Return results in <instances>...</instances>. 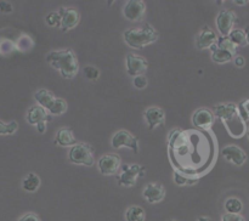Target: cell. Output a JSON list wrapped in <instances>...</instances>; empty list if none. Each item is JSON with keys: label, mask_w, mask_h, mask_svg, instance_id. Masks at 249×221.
<instances>
[{"label": "cell", "mask_w": 249, "mask_h": 221, "mask_svg": "<svg viewBox=\"0 0 249 221\" xmlns=\"http://www.w3.org/2000/svg\"><path fill=\"white\" fill-rule=\"evenodd\" d=\"M134 86L138 87V89H145L147 86V78L145 75H138V77L134 78Z\"/></svg>", "instance_id": "f1b7e54d"}, {"label": "cell", "mask_w": 249, "mask_h": 221, "mask_svg": "<svg viewBox=\"0 0 249 221\" xmlns=\"http://www.w3.org/2000/svg\"><path fill=\"white\" fill-rule=\"evenodd\" d=\"M0 11L2 14H11L14 11V7H12V4L9 1H0Z\"/></svg>", "instance_id": "4dcf8cb0"}, {"label": "cell", "mask_w": 249, "mask_h": 221, "mask_svg": "<svg viewBox=\"0 0 249 221\" xmlns=\"http://www.w3.org/2000/svg\"><path fill=\"white\" fill-rule=\"evenodd\" d=\"M174 179H175V182H177L178 185H187V184H195L194 181H190L187 177L185 176H181V175L179 174V172H175L174 174Z\"/></svg>", "instance_id": "1f68e13d"}, {"label": "cell", "mask_w": 249, "mask_h": 221, "mask_svg": "<svg viewBox=\"0 0 249 221\" xmlns=\"http://www.w3.org/2000/svg\"><path fill=\"white\" fill-rule=\"evenodd\" d=\"M197 221H212V220L209 218H207V216H199Z\"/></svg>", "instance_id": "8d00e7d4"}, {"label": "cell", "mask_w": 249, "mask_h": 221, "mask_svg": "<svg viewBox=\"0 0 249 221\" xmlns=\"http://www.w3.org/2000/svg\"><path fill=\"white\" fill-rule=\"evenodd\" d=\"M235 4L246 5V4H248V0H235Z\"/></svg>", "instance_id": "d590c367"}, {"label": "cell", "mask_w": 249, "mask_h": 221, "mask_svg": "<svg viewBox=\"0 0 249 221\" xmlns=\"http://www.w3.org/2000/svg\"><path fill=\"white\" fill-rule=\"evenodd\" d=\"M84 75L89 80H96L100 77V70L94 66H87L84 68Z\"/></svg>", "instance_id": "83f0119b"}, {"label": "cell", "mask_w": 249, "mask_h": 221, "mask_svg": "<svg viewBox=\"0 0 249 221\" xmlns=\"http://www.w3.org/2000/svg\"><path fill=\"white\" fill-rule=\"evenodd\" d=\"M211 50H212V58H213L214 62L216 63L229 62V61L232 60L233 55H235V53H232L231 51L218 48V46H216V43L212 46Z\"/></svg>", "instance_id": "ffe728a7"}, {"label": "cell", "mask_w": 249, "mask_h": 221, "mask_svg": "<svg viewBox=\"0 0 249 221\" xmlns=\"http://www.w3.org/2000/svg\"><path fill=\"white\" fill-rule=\"evenodd\" d=\"M145 168L138 164L123 165V172L118 176V184L121 186H134L136 184V179L139 176H143Z\"/></svg>", "instance_id": "5b68a950"}, {"label": "cell", "mask_w": 249, "mask_h": 221, "mask_svg": "<svg viewBox=\"0 0 249 221\" xmlns=\"http://www.w3.org/2000/svg\"><path fill=\"white\" fill-rule=\"evenodd\" d=\"M236 14L231 10H221L216 17V28L221 36H229L236 23Z\"/></svg>", "instance_id": "8992f818"}, {"label": "cell", "mask_w": 249, "mask_h": 221, "mask_svg": "<svg viewBox=\"0 0 249 221\" xmlns=\"http://www.w3.org/2000/svg\"><path fill=\"white\" fill-rule=\"evenodd\" d=\"M165 196L164 187L160 184H147L143 189V197L148 203H160Z\"/></svg>", "instance_id": "2e32d148"}, {"label": "cell", "mask_w": 249, "mask_h": 221, "mask_svg": "<svg viewBox=\"0 0 249 221\" xmlns=\"http://www.w3.org/2000/svg\"><path fill=\"white\" fill-rule=\"evenodd\" d=\"M235 65L237 66V67H243V66L246 65L245 57H242V56H236V57H235Z\"/></svg>", "instance_id": "836d02e7"}, {"label": "cell", "mask_w": 249, "mask_h": 221, "mask_svg": "<svg viewBox=\"0 0 249 221\" xmlns=\"http://www.w3.org/2000/svg\"><path fill=\"white\" fill-rule=\"evenodd\" d=\"M99 170L102 175H113L121 167V157L118 154H105L99 159Z\"/></svg>", "instance_id": "9c48e42d"}, {"label": "cell", "mask_w": 249, "mask_h": 221, "mask_svg": "<svg viewBox=\"0 0 249 221\" xmlns=\"http://www.w3.org/2000/svg\"><path fill=\"white\" fill-rule=\"evenodd\" d=\"M34 99L39 106L45 108L53 116H61L67 111V102L63 99H57L49 90L40 89L34 94Z\"/></svg>", "instance_id": "3957f363"}, {"label": "cell", "mask_w": 249, "mask_h": 221, "mask_svg": "<svg viewBox=\"0 0 249 221\" xmlns=\"http://www.w3.org/2000/svg\"><path fill=\"white\" fill-rule=\"evenodd\" d=\"M112 146L114 148L129 147L135 153H139V141L135 136L131 135L129 131L119 130L112 137Z\"/></svg>", "instance_id": "52a82bcc"}, {"label": "cell", "mask_w": 249, "mask_h": 221, "mask_svg": "<svg viewBox=\"0 0 249 221\" xmlns=\"http://www.w3.org/2000/svg\"><path fill=\"white\" fill-rule=\"evenodd\" d=\"M36 129H38V131L40 134H44L45 133V129H46V123H40L36 125Z\"/></svg>", "instance_id": "e575fe53"}, {"label": "cell", "mask_w": 249, "mask_h": 221, "mask_svg": "<svg viewBox=\"0 0 249 221\" xmlns=\"http://www.w3.org/2000/svg\"><path fill=\"white\" fill-rule=\"evenodd\" d=\"M216 46L220 49H224V50L231 51L232 53H236V51H237V46H236L235 44L230 40V38H229V36H220V38H218Z\"/></svg>", "instance_id": "d4e9b609"}, {"label": "cell", "mask_w": 249, "mask_h": 221, "mask_svg": "<svg viewBox=\"0 0 249 221\" xmlns=\"http://www.w3.org/2000/svg\"><path fill=\"white\" fill-rule=\"evenodd\" d=\"M214 113L216 117L224 120L225 125L228 126L229 123L231 120H233L235 118H237L240 114H238V107L233 103H221L218 106L214 107Z\"/></svg>", "instance_id": "4fadbf2b"}, {"label": "cell", "mask_w": 249, "mask_h": 221, "mask_svg": "<svg viewBox=\"0 0 249 221\" xmlns=\"http://www.w3.org/2000/svg\"><path fill=\"white\" fill-rule=\"evenodd\" d=\"M45 21L48 26L50 27H61V15L58 11L50 12L48 16L45 17Z\"/></svg>", "instance_id": "4316f807"}, {"label": "cell", "mask_w": 249, "mask_h": 221, "mask_svg": "<svg viewBox=\"0 0 249 221\" xmlns=\"http://www.w3.org/2000/svg\"><path fill=\"white\" fill-rule=\"evenodd\" d=\"M246 38H247V44H249V27H247V29H246Z\"/></svg>", "instance_id": "74e56055"}, {"label": "cell", "mask_w": 249, "mask_h": 221, "mask_svg": "<svg viewBox=\"0 0 249 221\" xmlns=\"http://www.w3.org/2000/svg\"><path fill=\"white\" fill-rule=\"evenodd\" d=\"M56 145H60L62 147H70V146L77 145V140L74 138L72 130L68 128H62L56 134Z\"/></svg>", "instance_id": "d6986e66"}, {"label": "cell", "mask_w": 249, "mask_h": 221, "mask_svg": "<svg viewBox=\"0 0 249 221\" xmlns=\"http://www.w3.org/2000/svg\"><path fill=\"white\" fill-rule=\"evenodd\" d=\"M229 38L236 46H243L247 44L246 32L242 31V29H233L230 33V35H229Z\"/></svg>", "instance_id": "cb8c5ba5"}, {"label": "cell", "mask_w": 249, "mask_h": 221, "mask_svg": "<svg viewBox=\"0 0 249 221\" xmlns=\"http://www.w3.org/2000/svg\"><path fill=\"white\" fill-rule=\"evenodd\" d=\"M58 12L61 15V29H62V32L70 31L79 23V12L75 9L61 7Z\"/></svg>", "instance_id": "7c38bea8"}, {"label": "cell", "mask_w": 249, "mask_h": 221, "mask_svg": "<svg viewBox=\"0 0 249 221\" xmlns=\"http://www.w3.org/2000/svg\"><path fill=\"white\" fill-rule=\"evenodd\" d=\"M146 213L141 206L133 205L128 208L125 211V220L126 221H145Z\"/></svg>", "instance_id": "7402d4cb"}, {"label": "cell", "mask_w": 249, "mask_h": 221, "mask_svg": "<svg viewBox=\"0 0 249 221\" xmlns=\"http://www.w3.org/2000/svg\"><path fill=\"white\" fill-rule=\"evenodd\" d=\"M146 11V4L141 0H129L125 2L123 9V14L129 21H139L142 18Z\"/></svg>", "instance_id": "30bf717a"}, {"label": "cell", "mask_w": 249, "mask_h": 221, "mask_svg": "<svg viewBox=\"0 0 249 221\" xmlns=\"http://www.w3.org/2000/svg\"><path fill=\"white\" fill-rule=\"evenodd\" d=\"M148 68V62L143 57L134 53H128L126 55V73L131 77H138L142 75Z\"/></svg>", "instance_id": "ba28073f"}, {"label": "cell", "mask_w": 249, "mask_h": 221, "mask_svg": "<svg viewBox=\"0 0 249 221\" xmlns=\"http://www.w3.org/2000/svg\"><path fill=\"white\" fill-rule=\"evenodd\" d=\"M68 158H70L71 162L78 165L92 167L95 163L92 148L89 145H87V143H77L73 147H71Z\"/></svg>", "instance_id": "277c9868"}, {"label": "cell", "mask_w": 249, "mask_h": 221, "mask_svg": "<svg viewBox=\"0 0 249 221\" xmlns=\"http://www.w3.org/2000/svg\"><path fill=\"white\" fill-rule=\"evenodd\" d=\"M218 41V36L216 34L209 28L208 26H206L203 28V31L198 34L197 36V48L201 49V50H204V49H211L214 44Z\"/></svg>", "instance_id": "ac0fdd59"}, {"label": "cell", "mask_w": 249, "mask_h": 221, "mask_svg": "<svg viewBox=\"0 0 249 221\" xmlns=\"http://www.w3.org/2000/svg\"><path fill=\"white\" fill-rule=\"evenodd\" d=\"M145 119L148 124V129L153 130L156 126L164 123L165 114L164 111L160 107H150L145 111Z\"/></svg>", "instance_id": "e0dca14e"}, {"label": "cell", "mask_w": 249, "mask_h": 221, "mask_svg": "<svg viewBox=\"0 0 249 221\" xmlns=\"http://www.w3.org/2000/svg\"><path fill=\"white\" fill-rule=\"evenodd\" d=\"M27 121L31 125H38L40 123H46V121H51V116H49L45 108L36 104V106H32L28 109L27 113Z\"/></svg>", "instance_id": "9a60e30c"}, {"label": "cell", "mask_w": 249, "mask_h": 221, "mask_svg": "<svg viewBox=\"0 0 249 221\" xmlns=\"http://www.w3.org/2000/svg\"><path fill=\"white\" fill-rule=\"evenodd\" d=\"M17 221H40L39 216L34 213H27L18 219Z\"/></svg>", "instance_id": "d6a6232c"}, {"label": "cell", "mask_w": 249, "mask_h": 221, "mask_svg": "<svg viewBox=\"0 0 249 221\" xmlns=\"http://www.w3.org/2000/svg\"><path fill=\"white\" fill-rule=\"evenodd\" d=\"M224 208H225L226 213L229 214H241V211L243 210V203L240 198L230 197L225 201Z\"/></svg>", "instance_id": "603a6c76"}, {"label": "cell", "mask_w": 249, "mask_h": 221, "mask_svg": "<svg viewBox=\"0 0 249 221\" xmlns=\"http://www.w3.org/2000/svg\"><path fill=\"white\" fill-rule=\"evenodd\" d=\"M247 136H248V138H249V128H248V130H247Z\"/></svg>", "instance_id": "f35d334b"}, {"label": "cell", "mask_w": 249, "mask_h": 221, "mask_svg": "<svg viewBox=\"0 0 249 221\" xmlns=\"http://www.w3.org/2000/svg\"><path fill=\"white\" fill-rule=\"evenodd\" d=\"M223 157L225 158V160L233 163L237 167L243 165L247 160V154H246L245 151L236 145L225 146L223 148Z\"/></svg>", "instance_id": "8fae6325"}, {"label": "cell", "mask_w": 249, "mask_h": 221, "mask_svg": "<svg viewBox=\"0 0 249 221\" xmlns=\"http://www.w3.org/2000/svg\"><path fill=\"white\" fill-rule=\"evenodd\" d=\"M18 129V124L17 121H10V123L5 124L0 121V135H14Z\"/></svg>", "instance_id": "484cf974"}, {"label": "cell", "mask_w": 249, "mask_h": 221, "mask_svg": "<svg viewBox=\"0 0 249 221\" xmlns=\"http://www.w3.org/2000/svg\"><path fill=\"white\" fill-rule=\"evenodd\" d=\"M46 61L53 66L55 69L61 73L66 79H72L77 75L79 70V65L75 53L73 52L72 49H66V50L51 51L46 56Z\"/></svg>", "instance_id": "6da1fadb"}, {"label": "cell", "mask_w": 249, "mask_h": 221, "mask_svg": "<svg viewBox=\"0 0 249 221\" xmlns=\"http://www.w3.org/2000/svg\"><path fill=\"white\" fill-rule=\"evenodd\" d=\"M192 123L195 126L201 129H208L214 123L213 112L207 108H199L192 116Z\"/></svg>", "instance_id": "5bb4252c"}, {"label": "cell", "mask_w": 249, "mask_h": 221, "mask_svg": "<svg viewBox=\"0 0 249 221\" xmlns=\"http://www.w3.org/2000/svg\"><path fill=\"white\" fill-rule=\"evenodd\" d=\"M221 221H246L241 214H224Z\"/></svg>", "instance_id": "f546056e"}, {"label": "cell", "mask_w": 249, "mask_h": 221, "mask_svg": "<svg viewBox=\"0 0 249 221\" xmlns=\"http://www.w3.org/2000/svg\"><path fill=\"white\" fill-rule=\"evenodd\" d=\"M169 221H178V220H169Z\"/></svg>", "instance_id": "ab89813d"}, {"label": "cell", "mask_w": 249, "mask_h": 221, "mask_svg": "<svg viewBox=\"0 0 249 221\" xmlns=\"http://www.w3.org/2000/svg\"><path fill=\"white\" fill-rule=\"evenodd\" d=\"M40 186V179L36 174L34 172H29L24 180L22 181V187H23L24 191L27 192H34L38 189V187Z\"/></svg>", "instance_id": "44dd1931"}, {"label": "cell", "mask_w": 249, "mask_h": 221, "mask_svg": "<svg viewBox=\"0 0 249 221\" xmlns=\"http://www.w3.org/2000/svg\"><path fill=\"white\" fill-rule=\"evenodd\" d=\"M124 40L130 48L142 49L150 44L155 43L160 38L158 32L151 24L146 23L142 28H130L126 29L123 33Z\"/></svg>", "instance_id": "7a4b0ae2"}]
</instances>
